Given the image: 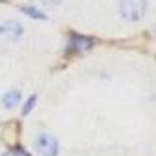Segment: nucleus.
I'll list each match as a JSON object with an SVG mask.
<instances>
[{
    "mask_svg": "<svg viewBox=\"0 0 156 156\" xmlns=\"http://www.w3.org/2000/svg\"><path fill=\"white\" fill-rule=\"evenodd\" d=\"M2 156H23V154L17 152V151H8V152H4Z\"/></svg>",
    "mask_w": 156,
    "mask_h": 156,
    "instance_id": "8",
    "label": "nucleus"
},
{
    "mask_svg": "<svg viewBox=\"0 0 156 156\" xmlns=\"http://www.w3.org/2000/svg\"><path fill=\"white\" fill-rule=\"evenodd\" d=\"M0 36H4L8 40H17L23 36V27L15 21H6V23H0Z\"/></svg>",
    "mask_w": 156,
    "mask_h": 156,
    "instance_id": "3",
    "label": "nucleus"
},
{
    "mask_svg": "<svg viewBox=\"0 0 156 156\" xmlns=\"http://www.w3.org/2000/svg\"><path fill=\"white\" fill-rule=\"evenodd\" d=\"M36 151L40 156H57L58 154V143L53 136H47V133H41V136L36 137Z\"/></svg>",
    "mask_w": 156,
    "mask_h": 156,
    "instance_id": "2",
    "label": "nucleus"
},
{
    "mask_svg": "<svg viewBox=\"0 0 156 156\" xmlns=\"http://www.w3.org/2000/svg\"><path fill=\"white\" fill-rule=\"evenodd\" d=\"M19 100H21L19 90H8V92L2 96V104H4V107L12 109V107H15V105L19 104Z\"/></svg>",
    "mask_w": 156,
    "mask_h": 156,
    "instance_id": "5",
    "label": "nucleus"
},
{
    "mask_svg": "<svg viewBox=\"0 0 156 156\" xmlns=\"http://www.w3.org/2000/svg\"><path fill=\"white\" fill-rule=\"evenodd\" d=\"M45 4H51V6H57V4H60V0H43Z\"/></svg>",
    "mask_w": 156,
    "mask_h": 156,
    "instance_id": "9",
    "label": "nucleus"
},
{
    "mask_svg": "<svg viewBox=\"0 0 156 156\" xmlns=\"http://www.w3.org/2000/svg\"><path fill=\"white\" fill-rule=\"evenodd\" d=\"M147 9V0H120V15L126 21H137Z\"/></svg>",
    "mask_w": 156,
    "mask_h": 156,
    "instance_id": "1",
    "label": "nucleus"
},
{
    "mask_svg": "<svg viewBox=\"0 0 156 156\" xmlns=\"http://www.w3.org/2000/svg\"><path fill=\"white\" fill-rule=\"evenodd\" d=\"M34 104H36V98H34V96H32V98H28V102H27V105H25V109H23V113L27 115L28 111H30L32 107H34Z\"/></svg>",
    "mask_w": 156,
    "mask_h": 156,
    "instance_id": "7",
    "label": "nucleus"
},
{
    "mask_svg": "<svg viewBox=\"0 0 156 156\" xmlns=\"http://www.w3.org/2000/svg\"><path fill=\"white\" fill-rule=\"evenodd\" d=\"M92 40L90 38H85V36H73L72 41H70V49L72 51H77V53H81V51H87V49H90L92 47Z\"/></svg>",
    "mask_w": 156,
    "mask_h": 156,
    "instance_id": "4",
    "label": "nucleus"
},
{
    "mask_svg": "<svg viewBox=\"0 0 156 156\" xmlns=\"http://www.w3.org/2000/svg\"><path fill=\"white\" fill-rule=\"evenodd\" d=\"M23 12H25V13H28L30 17H36V19H43V17H45L43 13H40L38 9H32V8H23Z\"/></svg>",
    "mask_w": 156,
    "mask_h": 156,
    "instance_id": "6",
    "label": "nucleus"
}]
</instances>
